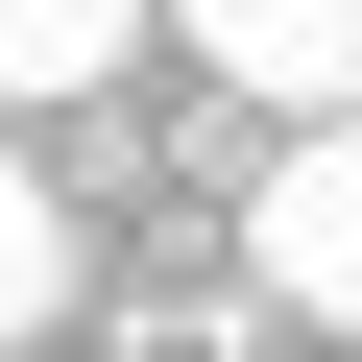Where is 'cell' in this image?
I'll use <instances>...</instances> for the list:
<instances>
[{
	"label": "cell",
	"instance_id": "cell-3",
	"mask_svg": "<svg viewBox=\"0 0 362 362\" xmlns=\"http://www.w3.org/2000/svg\"><path fill=\"white\" fill-rule=\"evenodd\" d=\"M145 49V0H0V97H97Z\"/></svg>",
	"mask_w": 362,
	"mask_h": 362
},
{
	"label": "cell",
	"instance_id": "cell-1",
	"mask_svg": "<svg viewBox=\"0 0 362 362\" xmlns=\"http://www.w3.org/2000/svg\"><path fill=\"white\" fill-rule=\"evenodd\" d=\"M242 266H266L290 314H338V338H362V121H290V145H266V194H242Z\"/></svg>",
	"mask_w": 362,
	"mask_h": 362
},
{
	"label": "cell",
	"instance_id": "cell-2",
	"mask_svg": "<svg viewBox=\"0 0 362 362\" xmlns=\"http://www.w3.org/2000/svg\"><path fill=\"white\" fill-rule=\"evenodd\" d=\"M266 121H362V0H169Z\"/></svg>",
	"mask_w": 362,
	"mask_h": 362
},
{
	"label": "cell",
	"instance_id": "cell-4",
	"mask_svg": "<svg viewBox=\"0 0 362 362\" xmlns=\"http://www.w3.org/2000/svg\"><path fill=\"white\" fill-rule=\"evenodd\" d=\"M49 314H73V194L0 145V338H49Z\"/></svg>",
	"mask_w": 362,
	"mask_h": 362
}]
</instances>
